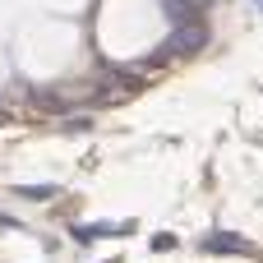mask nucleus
Listing matches in <instances>:
<instances>
[{
	"mask_svg": "<svg viewBox=\"0 0 263 263\" xmlns=\"http://www.w3.org/2000/svg\"><path fill=\"white\" fill-rule=\"evenodd\" d=\"M203 42H208V28H203L199 18H185V23H176V32H171V42L157 51V60H180V55H194V51H203Z\"/></svg>",
	"mask_w": 263,
	"mask_h": 263,
	"instance_id": "f257e3e1",
	"label": "nucleus"
},
{
	"mask_svg": "<svg viewBox=\"0 0 263 263\" xmlns=\"http://www.w3.org/2000/svg\"><path fill=\"white\" fill-rule=\"evenodd\" d=\"M203 250H213V254H250L254 245H250V240H240V236L213 231V236H203Z\"/></svg>",
	"mask_w": 263,
	"mask_h": 263,
	"instance_id": "f03ea898",
	"label": "nucleus"
},
{
	"mask_svg": "<svg viewBox=\"0 0 263 263\" xmlns=\"http://www.w3.org/2000/svg\"><path fill=\"white\" fill-rule=\"evenodd\" d=\"M162 9L176 18V23H185V18H194V14H203L208 9V0H162Z\"/></svg>",
	"mask_w": 263,
	"mask_h": 263,
	"instance_id": "7ed1b4c3",
	"label": "nucleus"
},
{
	"mask_svg": "<svg viewBox=\"0 0 263 263\" xmlns=\"http://www.w3.org/2000/svg\"><path fill=\"white\" fill-rule=\"evenodd\" d=\"M0 227H18V222H14V217H0Z\"/></svg>",
	"mask_w": 263,
	"mask_h": 263,
	"instance_id": "20e7f679",
	"label": "nucleus"
},
{
	"mask_svg": "<svg viewBox=\"0 0 263 263\" xmlns=\"http://www.w3.org/2000/svg\"><path fill=\"white\" fill-rule=\"evenodd\" d=\"M254 5H259V9H263V0H254Z\"/></svg>",
	"mask_w": 263,
	"mask_h": 263,
	"instance_id": "39448f33",
	"label": "nucleus"
}]
</instances>
